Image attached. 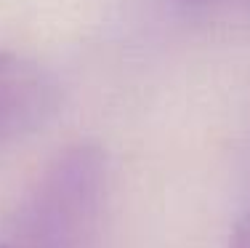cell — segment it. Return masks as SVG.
<instances>
[{"label":"cell","instance_id":"cell-1","mask_svg":"<svg viewBox=\"0 0 250 248\" xmlns=\"http://www.w3.org/2000/svg\"><path fill=\"white\" fill-rule=\"evenodd\" d=\"M56 86L32 59L0 51V144L38 128L53 112Z\"/></svg>","mask_w":250,"mask_h":248},{"label":"cell","instance_id":"cell-2","mask_svg":"<svg viewBox=\"0 0 250 248\" xmlns=\"http://www.w3.org/2000/svg\"><path fill=\"white\" fill-rule=\"evenodd\" d=\"M229 248H250V211L240 216V222L231 227Z\"/></svg>","mask_w":250,"mask_h":248}]
</instances>
